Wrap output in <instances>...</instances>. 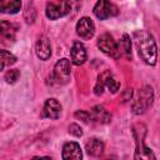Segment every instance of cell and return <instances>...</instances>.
I'll list each match as a JSON object with an SVG mask.
<instances>
[{
	"label": "cell",
	"mask_w": 160,
	"mask_h": 160,
	"mask_svg": "<svg viewBox=\"0 0 160 160\" xmlns=\"http://www.w3.org/2000/svg\"><path fill=\"white\" fill-rule=\"evenodd\" d=\"M134 40L138 48L139 56L149 65H155L158 60V49L156 42L149 32L140 30L134 34Z\"/></svg>",
	"instance_id": "obj_1"
},
{
	"label": "cell",
	"mask_w": 160,
	"mask_h": 160,
	"mask_svg": "<svg viewBox=\"0 0 160 160\" xmlns=\"http://www.w3.org/2000/svg\"><path fill=\"white\" fill-rule=\"evenodd\" d=\"M132 132H134V138L136 141V151L134 158L135 159H155L156 156L154 155V152L151 151L150 148H148L144 142V138L146 134V128L142 124H136L132 128Z\"/></svg>",
	"instance_id": "obj_2"
},
{
	"label": "cell",
	"mask_w": 160,
	"mask_h": 160,
	"mask_svg": "<svg viewBox=\"0 0 160 160\" xmlns=\"http://www.w3.org/2000/svg\"><path fill=\"white\" fill-rule=\"evenodd\" d=\"M152 100H154L152 89H151L149 85L142 86V88L138 91V94H136L134 101L131 102V110H132V112L136 114V115L145 112V111L149 109V106H151Z\"/></svg>",
	"instance_id": "obj_3"
},
{
	"label": "cell",
	"mask_w": 160,
	"mask_h": 160,
	"mask_svg": "<svg viewBox=\"0 0 160 160\" xmlns=\"http://www.w3.org/2000/svg\"><path fill=\"white\" fill-rule=\"evenodd\" d=\"M98 46L108 56H111L114 59H119L121 56V52H120V49H119V42H116L114 40V38L108 32L99 36Z\"/></svg>",
	"instance_id": "obj_4"
},
{
	"label": "cell",
	"mask_w": 160,
	"mask_h": 160,
	"mask_svg": "<svg viewBox=\"0 0 160 160\" xmlns=\"http://www.w3.org/2000/svg\"><path fill=\"white\" fill-rule=\"evenodd\" d=\"M70 75H71V66H70V61L65 58L60 59L55 66H54V71H52V80L59 84V85H65L69 82L70 80Z\"/></svg>",
	"instance_id": "obj_5"
},
{
	"label": "cell",
	"mask_w": 160,
	"mask_h": 160,
	"mask_svg": "<svg viewBox=\"0 0 160 160\" xmlns=\"http://www.w3.org/2000/svg\"><path fill=\"white\" fill-rule=\"evenodd\" d=\"M92 11H94V15L100 20H105V19L116 16L119 14L118 6L110 2L109 0H98Z\"/></svg>",
	"instance_id": "obj_6"
},
{
	"label": "cell",
	"mask_w": 160,
	"mask_h": 160,
	"mask_svg": "<svg viewBox=\"0 0 160 160\" xmlns=\"http://www.w3.org/2000/svg\"><path fill=\"white\" fill-rule=\"evenodd\" d=\"M45 14L50 20H56L65 15H69V6L66 0H52L48 2Z\"/></svg>",
	"instance_id": "obj_7"
},
{
	"label": "cell",
	"mask_w": 160,
	"mask_h": 160,
	"mask_svg": "<svg viewBox=\"0 0 160 160\" xmlns=\"http://www.w3.org/2000/svg\"><path fill=\"white\" fill-rule=\"evenodd\" d=\"M76 34L84 40H90L95 34V25L92 20L88 16L81 18L76 24Z\"/></svg>",
	"instance_id": "obj_8"
},
{
	"label": "cell",
	"mask_w": 160,
	"mask_h": 160,
	"mask_svg": "<svg viewBox=\"0 0 160 160\" xmlns=\"http://www.w3.org/2000/svg\"><path fill=\"white\" fill-rule=\"evenodd\" d=\"M35 52H36V56L40 60H48L50 58L51 45H50V40L48 39V36L40 35L38 38V41L35 44Z\"/></svg>",
	"instance_id": "obj_9"
},
{
	"label": "cell",
	"mask_w": 160,
	"mask_h": 160,
	"mask_svg": "<svg viewBox=\"0 0 160 160\" xmlns=\"http://www.w3.org/2000/svg\"><path fill=\"white\" fill-rule=\"evenodd\" d=\"M70 54H71V61L74 65H82L86 61V58H88L86 50H85V46L82 45V42H80V41H74Z\"/></svg>",
	"instance_id": "obj_10"
},
{
	"label": "cell",
	"mask_w": 160,
	"mask_h": 160,
	"mask_svg": "<svg viewBox=\"0 0 160 160\" xmlns=\"http://www.w3.org/2000/svg\"><path fill=\"white\" fill-rule=\"evenodd\" d=\"M62 159L65 160H69V159H81L82 158V152H81V149H80V145L78 142H74V141H69V142H65L64 146H62Z\"/></svg>",
	"instance_id": "obj_11"
},
{
	"label": "cell",
	"mask_w": 160,
	"mask_h": 160,
	"mask_svg": "<svg viewBox=\"0 0 160 160\" xmlns=\"http://www.w3.org/2000/svg\"><path fill=\"white\" fill-rule=\"evenodd\" d=\"M61 114V105L60 102L54 99V98H50L45 101V105H44V115L46 118H50V119H58Z\"/></svg>",
	"instance_id": "obj_12"
},
{
	"label": "cell",
	"mask_w": 160,
	"mask_h": 160,
	"mask_svg": "<svg viewBox=\"0 0 160 160\" xmlns=\"http://www.w3.org/2000/svg\"><path fill=\"white\" fill-rule=\"evenodd\" d=\"M91 120L100 122V124H108L111 121V114L101 105H96L90 110Z\"/></svg>",
	"instance_id": "obj_13"
},
{
	"label": "cell",
	"mask_w": 160,
	"mask_h": 160,
	"mask_svg": "<svg viewBox=\"0 0 160 160\" xmlns=\"http://www.w3.org/2000/svg\"><path fill=\"white\" fill-rule=\"evenodd\" d=\"M86 152L91 156H100L104 151V142L96 138H91L88 140L86 145H85Z\"/></svg>",
	"instance_id": "obj_14"
},
{
	"label": "cell",
	"mask_w": 160,
	"mask_h": 160,
	"mask_svg": "<svg viewBox=\"0 0 160 160\" xmlns=\"http://www.w3.org/2000/svg\"><path fill=\"white\" fill-rule=\"evenodd\" d=\"M21 8L20 0H0V10L4 14H16Z\"/></svg>",
	"instance_id": "obj_15"
},
{
	"label": "cell",
	"mask_w": 160,
	"mask_h": 160,
	"mask_svg": "<svg viewBox=\"0 0 160 160\" xmlns=\"http://www.w3.org/2000/svg\"><path fill=\"white\" fill-rule=\"evenodd\" d=\"M16 26L9 21L2 20L0 24V31H1V36L6 40H14L15 39V34H16Z\"/></svg>",
	"instance_id": "obj_16"
},
{
	"label": "cell",
	"mask_w": 160,
	"mask_h": 160,
	"mask_svg": "<svg viewBox=\"0 0 160 160\" xmlns=\"http://www.w3.org/2000/svg\"><path fill=\"white\" fill-rule=\"evenodd\" d=\"M119 49L121 52V56H125L128 59H131V42L130 36L128 34H124L122 38L119 41Z\"/></svg>",
	"instance_id": "obj_17"
},
{
	"label": "cell",
	"mask_w": 160,
	"mask_h": 160,
	"mask_svg": "<svg viewBox=\"0 0 160 160\" xmlns=\"http://www.w3.org/2000/svg\"><path fill=\"white\" fill-rule=\"evenodd\" d=\"M16 62V56L6 50H1V70Z\"/></svg>",
	"instance_id": "obj_18"
},
{
	"label": "cell",
	"mask_w": 160,
	"mask_h": 160,
	"mask_svg": "<svg viewBox=\"0 0 160 160\" xmlns=\"http://www.w3.org/2000/svg\"><path fill=\"white\" fill-rule=\"evenodd\" d=\"M105 88H108L109 91H111L112 94H115L119 90V88H120V84L112 78L111 72H109L108 76H106V79H105Z\"/></svg>",
	"instance_id": "obj_19"
},
{
	"label": "cell",
	"mask_w": 160,
	"mask_h": 160,
	"mask_svg": "<svg viewBox=\"0 0 160 160\" xmlns=\"http://www.w3.org/2000/svg\"><path fill=\"white\" fill-rule=\"evenodd\" d=\"M109 72H110V71H105V72H101V74L98 76V81H96V85H95V88H94V91H95L96 95L102 94V89L105 88V79H106V76H108Z\"/></svg>",
	"instance_id": "obj_20"
},
{
	"label": "cell",
	"mask_w": 160,
	"mask_h": 160,
	"mask_svg": "<svg viewBox=\"0 0 160 160\" xmlns=\"http://www.w3.org/2000/svg\"><path fill=\"white\" fill-rule=\"evenodd\" d=\"M19 78H20V71H19L18 69H10V70H8V71L5 72V75H4V79H5L6 82H9V84L16 82V81L19 80Z\"/></svg>",
	"instance_id": "obj_21"
},
{
	"label": "cell",
	"mask_w": 160,
	"mask_h": 160,
	"mask_svg": "<svg viewBox=\"0 0 160 160\" xmlns=\"http://www.w3.org/2000/svg\"><path fill=\"white\" fill-rule=\"evenodd\" d=\"M69 6V15H75L81 8V0H66Z\"/></svg>",
	"instance_id": "obj_22"
},
{
	"label": "cell",
	"mask_w": 160,
	"mask_h": 160,
	"mask_svg": "<svg viewBox=\"0 0 160 160\" xmlns=\"http://www.w3.org/2000/svg\"><path fill=\"white\" fill-rule=\"evenodd\" d=\"M75 118H76V119H80L81 121H84V122H86V124H89V122L92 121L90 112H89V111H85V110H78V111L75 112Z\"/></svg>",
	"instance_id": "obj_23"
},
{
	"label": "cell",
	"mask_w": 160,
	"mask_h": 160,
	"mask_svg": "<svg viewBox=\"0 0 160 160\" xmlns=\"http://www.w3.org/2000/svg\"><path fill=\"white\" fill-rule=\"evenodd\" d=\"M69 134H71V135H74L76 138H80V136H82V129L75 122L70 124L69 125Z\"/></svg>",
	"instance_id": "obj_24"
}]
</instances>
